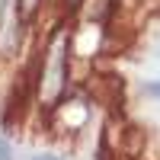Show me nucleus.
<instances>
[{
  "label": "nucleus",
  "mask_w": 160,
  "mask_h": 160,
  "mask_svg": "<svg viewBox=\"0 0 160 160\" xmlns=\"http://www.w3.org/2000/svg\"><path fill=\"white\" fill-rule=\"evenodd\" d=\"M68 87V32L58 29L51 35L42 61V77H38V102L55 106Z\"/></svg>",
  "instance_id": "f257e3e1"
},
{
  "label": "nucleus",
  "mask_w": 160,
  "mask_h": 160,
  "mask_svg": "<svg viewBox=\"0 0 160 160\" xmlns=\"http://www.w3.org/2000/svg\"><path fill=\"white\" fill-rule=\"evenodd\" d=\"M38 3H42V0H16V19L26 26L32 16H35V10H38Z\"/></svg>",
  "instance_id": "f03ea898"
},
{
  "label": "nucleus",
  "mask_w": 160,
  "mask_h": 160,
  "mask_svg": "<svg viewBox=\"0 0 160 160\" xmlns=\"http://www.w3.org/2000/svg\"><path fill=\"white\" fill-rule=\"evenodd\" d=\"M144 93H148V96H154V99H160V77L151 80V83H144Z\"/></svg>",
  "instance_id": "7ed1b4c3"
},
{
  "label": "nucleus",
  "mask_w": 160,
  "mask_h": 160,
  "mask_svg": "<svg viewBox=\"0 0 160 160\" xmlns=\"http://www.w3.org/2000/svg\"><path fill=\"white\" fill-rule=\"evenodd\" d=\"M0 160H10V148H7V141H0Z\"/></svg>",
  "instance_id": "20e7f679"
},
{
  "label": "nucleus",
  "mask_w": 160,
  "mask_h": 160,
  "mask_svg": "<svg viewBox=\"0 0 160 160\" xmlns=\"http://www.w3.org/2000/svg\"><path fill=\"white\" fill-rule=\"evenodd\" d=\"M35 160H61V157H55V154H38Z\"/></svg>",
  "instance_id": "39448f33"
}]
</instances>
